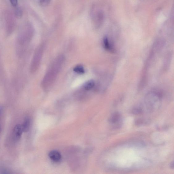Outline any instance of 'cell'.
<instances>
[{
    "mask_svg": "<svg viewBox=\"0 0 174 174\" xmlns=\"http://www.w3.org/2000/svg\"><path fill=\"white\" fill-rule=\"evenodd\" d=\"M64 61V56L60 55L51 64L42 81V86L44 90H49L53 86L62 67Z\"/></svg>",
    "mask_w": 174,
    "mask_h": 174,
    "instance_id": "cell-1",
    "label": "cell"
},
{
    "mask_svg": "<svg viewBox=\"0 0 174 174\" xmlns=\"http://www.w3.org/2000/svg\"><path fill=\"white\" fill-rule=\"evenodd\" d=\"M45 48V44L44 43L41 44L37 48L30 65V70L31 72L32 73L36 72L39 69Z\"/></svg>",
    "mask_w": 174,
    "mask_h": 174,
    "instance_id": "cell-2",
    "label": "cell"
},
{
    "mask_svg": "<svg viewBox=\"0 0 174 174\" xmlns=\"http://www.w3.org/2000/svg\"><path fill=\"white\" fill-rule=\"evenodd\" d=\"M33 35V30L30 27L23 29L19 36L18 42L19 45L21 46L26 45L32 39Z\"/></svg>",
    "mask_w": 174,
    "mask_h": 174,
    "instance_id": "cell-3",
    "label": "cell"
},
{
    "mask_svg": "<svg viewBox=\"0 0 174 174\" xmlns=\"http://www.w3.org/2000/svg\"><path fill=\"white\" fill-rule=\"evenodd\" d=\"M94 10L92 13V19L96 27H100L103 23L104 20V13L100 9Z\"/></svg>",
    "mask_w": 174,
    "mask_h": 174,
    "instance_id": "cell-4",
    "label": "cell"
},
{
    "mask_svg": "<svg viewBox=\"0 0 174 174\" xmlns=\"http://www.w3.org/2000/svg\"><path fill=\"white\" fill-rule=\"evenodd\" d=\"M23 132L22 126L19 124L16 125L13 129V136L15 141H18L21 138Z\"/></svg>",
    "mask_w": 174,
    "mask_h": 174,
    "instance_id": "cell-5",
    "label": "cell"
},
{
    "mask_svg": "<svg viewBox=\"0 0 174 174\" xmlns=\"http://www.w3.org/2000/svg\"><path fill=\"white\" fill-rule=\"evenodd\" d=\"M49 156L51 160L56 162H60L62 158L60 153L56 150L50 151L49 153Z\"/></svg>",
    "mask_w": 174,
    "mask_h": 174,
    "instance_id": "cell-6",
    "label": "cell"
},
{
    "mask_svg": "<svg viewBox=\"0 0 174 174\" xmlns=\"http://www.w3.org/2000/svg\"><path fill=\"white\" fill-rule=\"evenodd\" d=\"M121 118V114L118 112H115L111 116L109 121L112 124H115L120 121Z\"/></svg>",
    "mask_w": 174,
    "mask_h": 174,
    "instance_id": "cell-7",
    "label": "cell"
},
{
    "mask_svg": "<svg viewBox=\"0 0 174 174\" xmlns=\"http://www.w3.org/2000/svg\"><path fill=\"white\" fill-rule=\"evenodd\" d=\"M95 83L93 80L88 81L84 84L83 87L85 90L89 91L92 89L95 86Z\"/></svg>",
    "mask_w": 174,
    "mask_h": 174,
    "instance_id": "cell-8",
    "label": "cell"
},
{
    "mask_svg": "<svg viewBox=\"0 0 174 174\" xmlns=\"http://www.w3.org/2000/svg\"><path fill=\"white\" fill-rule=\"evenodd\" d=\"M30 124V120L29 118L25 119L23 124L22 125L23 132L28 131L29 129Z\"/></svg>",
    "mask_w": 174,
    "mask_h": 174,
    "instance_id": "cell-9",
    "label": "cell"
},
{
    "mask_svg": "<svg viewBox=\"0 0 174 174\" xmlns=\"http://www.w3.org/2000/svg\"><path fill=\"white\" fill-rule=\"evenodd\" d=\"M75 72L78 74H83L85 72L84 67L81 65H78L75 67L73 69Z\"/></svg>",
    "mask_w": 174,
    "mask_h": 174,
    "instance_id": "cell-10",
    "label": "cell"
},
{
    "mask_svg": "<svg viewBox=\"0 0 174 174\" xmlns=\"http://www.w3.org/2000/svg\"><path fill=\"white\" fill-rule=\"evenodd\" d=\"M104 44L106 49L112 50V47L110 46L107 37H104Z\"/></svg>",
    "mask_w": 174,
    "mask_h": 174,
    "instance_id": "cell-11",
    "label": "cell"
},
{
    "mask_svg": "<svg viewBox=\"0 0 174 174\" xmlns=\"http://www.w3.org/2000/svg\"><path fill=\"white\" fill-rule=\"evenodd\" d=\"M15 15L17 18L21 19L23 15L22 9L20 8H17L15 11Z\"/></svg>",
    "mask_w": 174,
    "mask_h": 174,
    "instance_id": "cell-12",
    "label": "cell"
},
{
    "mask_svg": "<svg viewBox=\"0 0 174 174\" xmlns=\"http://www.w3.org/2000/svg\"><path fill=\"white\" fill-rule=\"evenodd\" d=\"M51 0H39L40 4L43 6H46L50 2Z\"/></svg>",
    "mask_w": 174,
    "mask_h": 174,
    "instance_id": "cell-13",
    "label": "cell"
},
{
    "mask_svg": "<svg viewBox=\"0 0 174 174\" xmlns=\"http://www.w3.org/2000/svg\"><path fill=\"white\" fill-rule=\"evenodd\" d=\"M141 109L138 108H135L132 110V113L133 114H137L141 113Z\"/></svg>",
    "mask_w": 174,
    "mask_h": 174,
    "instance_id": "cell-14",
    "label": "cell"
},
{
    "mask_svg": "<svg viewBox=\"0 0 174 174\" xmlns=\"http://www.w3.org/2000/svg\"><path fill=\"white\" fill-rule=\"evenodd\" d=\"M11 5L14 7H16L18 5V0H9Z\"/></svg>",
    "mask_w": 174,
    "mask_h": 174,
    "instance_id": "cell-15",
    "label": "cell"
}]
</instances>
